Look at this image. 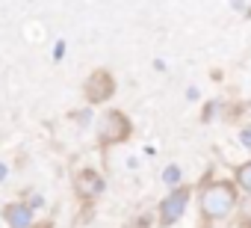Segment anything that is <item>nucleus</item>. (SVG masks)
I'll return each instance as SVG.
<instances>
[{"label":"nucleus","mask_w":251,"mask_h":228,"mask_svg":"<svg viewBox=\"0 0 251 228\" xmlns=\"http://www.w3.org/2000/svg\"><path fill=\"white\" fill-rule=\"evenodd\" d=\"M236 207V190L227 181H213L201 190V213L207 219H225Z\"/></svg>","instance_id":"f257e3e1"},{"label":"nucleus","mask_w":251,"mask_h":228,"mask_svg":"<svg viewBox=\"0 0 251 228\" xmlns=\"http://www.w3.org/2000/svg\"><path fill=\"white\" fill-rule=\"evenodd\" d=\"M186 204H189V190H186V187H180V190L169 193V196H166V201L160 204V222H163V225H175V222L183 216Z\"/></svg>","instance_id":"7ed1b4c3"},{"label":"nucleus","mask_w":251,"mask_h":228,"mask_svg":"<svg viewBox=\"0 0 251 228\" xmlns=\"http://www.w3.org/2000/svg\"><path fill=\"white\" fill-rule=\"evenodd\" d=\"M127 134H130V122L124 119L121 113L109 110L106 116L100 119L98 137H100V142H103V145H112V142H121V140H127Z\"/></svg>","instance_id":"f03ea898"},{"label":"nucleus","mask_w":251,"mask_h":228,"mask_svg":"<svg viewBox=\"0 0 251 228\" xmlns=\"http://www.w3.org/2000/svg\"><path fill=\"white\" fill-rule=\"evenodd\" d=\"M163 181H166L169 187H177V184H180V166H175V163H172V166H166Z\"/></svg>","instance_id":"6e6552de"},{"label":"nucleus","mask_w":251,"mask_h":228,"mask_svg":"<svg viewBox=\"0 0 251 228\" xmlns=\"http://www.w3.org/2000/svg\"><path fill=\"white\" fill-rule=\"evenodd\" d=\"M239 142H242L245 148H251V128H245V131H239Z\"/></svg>","instance_id":"1a4fd4ad"},{"label":"nucleus","mask_w":251,"mask_h":228,"mask_svg":"<svg viewBox=\"0 0 251 228\" xmlns=\"http://www.w3.org/2000/svg\"><path fill=\"white\" fill-rule=\"evenodd\" d=\"M112 92H115V86H112V77H109L106 71H95V74L86 80V98H89L92 104L106 101Z\"/></svg>","instance_id":"20e7f679"},{"label":"nucleus","mask_w":251,"mask_h":228,"mask_svg":"<svg viewBox=\"0 0 251 228\" xmlns=\"http://www.w3.org/2000/svg\"><path fill=\"white\" fill-rule=\"evenodd\" d=\"M100 190H103V181H100L98 172H80V178H77V193H80L83 199H95Z\"/></svg>","instance_id":"39448f33"},{"label":"nucleus","mask_w":251,"mask_h":228,"mask_svg":"<svg viewBox=\"0 0 251 228\" xmlns=\"http://www.w3.org/2000/svg\"><path fill=\"white\" fill-rule=\"evenodd\" d=\"M236 184H239L245 193H251V160H248V163H242V166L236 169Z\"/></svg>","instance_id":"0eeeda50"},{"label":"nucleus","mask_w":251,"mask_h":228,"mask_svg":"<svg viewBox=\"0 0 251 228\" xmlns=\"http://www.w3.org/2000/svg\"><path fill=\"white\" fill-rule=\"evenodd\" d=\"M6 222L12 228H30L33 225V213H30L27 204H9L6 207Z\"/></svg>","instance_id":"423d86ee"},{"label":"nucleus","mask_w":251,"mask_h":228,"mask_svg":"<svg viewBox=\"0 0 251 228\" xmlns=\"http://www.w3.org/2000/svg\"><path fill=\"white\" fill-rule=\"evenodd\" d=\"M3 175H6V166H3V163H0V181H3Z\"/></svg>","instance_id":"9d476101"}]
</instances>
